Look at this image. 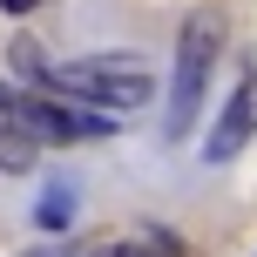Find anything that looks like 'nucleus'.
I'll list each match as a JSON object with an SVG mask.
<instances>
[{
    "instance_id": "nucleus-6",
    "label": "nucleus",
    "mask_w": 257,
    "mask_h": 257,
    "mask_svg": "<svg viewBox=\"0 0 257 257\" xmlns=\"http://www.w3.org/2000/svg\"><path fill=\"white\" fill-rule=\"evenodd\" d=\"M34 217H41V230H68V223H75V190H68V183H61V190H48Z\"/></svg>"
},
{
    "instance_id": "nucleus-2",
    "label": "nucleus",
    "mask_w": 257,
    "mask_h": 257,
    "mask_svg": "<svg viewBox=\"0 0 257 257\" xmlns=\"http://www.w3.org/2000/svg\"><path fill=\"white\" fill-rule=\"evenodd\" d=\"M217 21L210 14H190L183 21V48H176V81H169V115H163V136H190L196 108H203V81H210V61H217Z\"/></svg>"
},
{
    "instance_id": "nucleus-7",
    "label": "nucleus",
    "mask_w": 257,
    "mask_h": 257,
    "mask_svg": "<svg viewBox=\"0 0 257 257\" xmlns=\"http://www.w3.org/2000/svg\"><path fill=\"white\" fill-rule=\"evenodd\" d=\"M0 7H7V14H34L41 0H0Z\"/></svg>"
},
{
    "instance_id": "nucleus-5",
    "label": "nucleus",
    "mask_w": 257,
    "mask_h": 257,
    "mask_svg": "<svg viewBox=\"0 0 257 257\" xmlns=\"http://www.w3.org/2000/svg\"><path fill=\"white\" fill-rule=\"evenodd\" d=\"M95 257H176V244H169L163 230H142V237H115V244H102Z\"/></svg>"
},
{
    "instance_id": "nucleus-4",
    "label": "nucleus",
    "mask_w": 257,
    "mask_h": 257,
    "mask_svg": "<svg viewBox=\"0 0 257 257\" xmlns=\"http://www.w3.org/2000/svg\"><path fill=\"white\" fill-rule=\"evenodd\" d=\"M34 149H41V142L14 122V95L0 88V169H14V176H21V169H34Z\"/></svg>"
},
{
    "instance_id": "nucleus-1",
    "label": "nucleus",
    "mask_w": 257,
    "mask_h": 257,
    "mask_svg": "<svg viewBox=\"0 0 257 257\" xmlns=\"http://www.w3.org/2000/svg\"><path fill=\"white\" fill-rule=\"evenodd\" d=\"M41 88L54 95H75V102H95V108H142L156 95V75L136 61V54H88V61H61V68H41Z\"/></svg>"
},
{
    "instance_id": "nucleus-3",
    "label": "nucleus",
    "mask_w": 257,
    "mask_h": 257,
    "mask_svg": "<svg viewBox=\"0 0 257 257\" xmlns=\"http://www.w3.org/2000/svg\"><path fill=\"white\" fill-rule=\"evenodd\" d=\"M257 136V75H244L230 88V102L217 108V122H210L203 136V163H230V156H244V142Z\"/></svg>"
}]
</instances>
